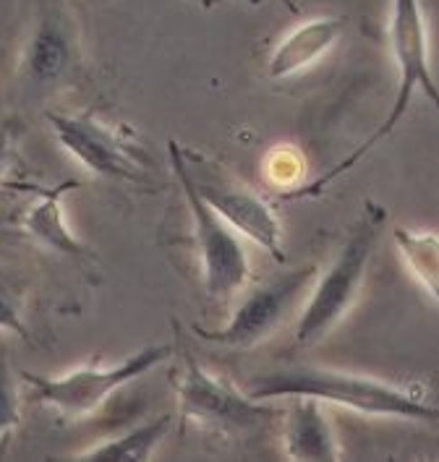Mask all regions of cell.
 <instances>
[{"label": "cell", "mask_w": 439, "mask_h": 462, "mask_svg": "<svg viewBox=\"0 0 439 462\" xmlns=\"http://www.w3.org/2000/svg\"><path fill=\"white\" fill-rule=\"evenodd\" d=\"M314 277H317L314 264L280 274L269 280L267 285L248 292L225 327L220 329L194 327V335L199 340L212 342L220 347H233V350L257 347L269 340L295 314L298 306H304L306 295L314 285Z\"/></svg>", "instance_id": "cell-7"}, {"label": "cell", "mask_w": 439, "mask_h": 462, "mask_svg": "<svg viewBox=\"0 0 439 462\" xmlns=\"http://www.w3.org/2000/svg\"><path fill=\"white\" fill-rule=\"evenodd\" d=\"M0 329L16 335V337H22V340L29 337V329H26V321L24 317H22V309H19L16 298L5 291L3 285H0Z\"/></svg>", "instance_id": "cell-18"}, {"label": "cell", "mask_w": 439, "mask_h": 462, "mask_svg": "<svg viewBox=\"0 0 439 462\" xmlns=\"http://www.w3.org/2000/svg\"><path fill=\"white\" fill-rule=\"evenodd\" d=\"M283 418V439L288 460H341L342 449L322 402L314 397H288Z\"/></svg>", "instance_id": "cell-12"}, {"label": "cell", "mask_w": 439, "mask_h": 462, "mask_svg": "<svg viewBox=\"0 0 439 462\" xmlns=\"http://www.w3.org/2000/svg\"><path fill=\"white\" fill-rule=\"evenodd\" d=\"M348 22L342 16H319L291 29L267 58V76L272 81L291 79L295 73L309 71L338 45Z\"/></svg>", "instance_id": "cell-11"}, {"label": "cell", "mask_w": 439, "mask_h": 462, "mask_svg": "<svg viewBox=\"0 0 439 462\" xmlns=\"http://www.w3.org/2000/svg\"><path fill=\"white\" fill-rule=\"evenodd\" d=\"M390 50L395 69H397V92H395V102H392L390 113L385 123L366 139L364 144L356 146L345 160H341L335 168L317 175L312 183L301 186V189H291L283 191V199H312L319 196L332 180H338L342 172H348L366 152H371L382 139H388L392 131L397 128V123L403 121V116L411 107L416 89H421L429 102L437 105V81L429 66V32H426V19L421 11L418 0H392L390 11Z\"/></svg>", "instance_id": "cell-2"}, {"label": "cell", "mask_w": 439, "mask_h": 462, "mask_svg": "<svg viewBox=\"0 0 439 462\" xmlns=\"http://www.w3.org/2000/svg\"><path fill=\"white\" fill-rule=\"evenodd\" d=\"M173 356L171 345H146L134 356L123 358L113 365L84 364L61 376H42L32 371H19V379L24 382L32 400L55 411L63 418H89L95 415L126 384L145 376L154 365L168 361Z\"/></svg>", "instance_id": "cell-5"}, {"label": "cell", "mask_w": 439, "mask_h": 462, "mask_svg": "<svg viewBox=\"0 0 439 462\" xmlns=\"http://www.w3.org/2000/svg\"><path fill=\"white\" fill-rule=\"evenodd\" d=\"M76 183L66 180L58 186H26L29 191L37 194V201L26 209L22 227L26 230L29 238H34L40 245H45L55 254L71 256V259H84L89 254V248L79 241V236L73 233L66 222L63 212V196L71 191Z\"/></svg>", "instance_id": "cell-13"}, {"label": "cell", "mask_w": 439, "mask_h": 462, "mask_svg": "<svg viewBox=\"0 0 439 462\" xmlns=\"http://www.w3.org/2000/svg\"><path fill=\"white\" fill-rule=\"evenodd\" d=\"M48 123L61 149L95 178L145 183L149 168L139 146L92 113L48 110Z\"/></svg>", "instance_id": "cell-8"}, {"label": "cell", "mask_w": 439, "mask_h": 462, "mask_svg": "<svg viewBox=\"0 0 439 462\" xmlns=\"http://www.w3.org/2000/svg\"><path fill=\"white\" fill-rule=\"evenodd\" d=\"M388 222V212L379 204H366L361 219L350 227V236L332 259V264L324 269V274L314 277V285L306 295L298 324H295V342L298 345H317L330 337L332 329L341 327V321L356 306L361 288H364L366 272L371 264L374 248L379 241V233Z\"/></svg>", "instance_id": "cell-3"}, {"label": "cell", "mask_w": 439, "mask_h": 462, "mask_svg": "<svg viewBox=\"0 0 439 462\" xmlns=\"http://www.w3.org/2000/svg\"><path fill=\"white\" fill-rule=\"evenodd\" d=\"M19 142H22V125L16 118L0 123V183L8 180L11 171L19 162Z\"/></svg>", "instance_id": "cell-17"}, {"label": "cell", "mask_w": 439, "mask_h": 462, "mask_svg": "<svg viewBox=\"0 0 439 462\" xmlns=\"http://www.w3.org/2000/svg\"><path fill=\"white\" fill-rule=\"evenodd\" d=\"M254 400H280V397H314L322 405L332 402L361 415H385L403 420L434 423L437 405L429 392L418 384H392L374 376L348 374L327 365L291 364L259 374L248 390Z\"/></svg>", "instance_id": "cell-1"}, {"label": "cell", "mask_w": 439, "mask_h": 462, "mask_svg": "<svg viewBox=\"0 0 439 462\" xmlns=\"http://www.w3.org/2000/svg\"><path fill=\"white\" fill-rule=\"evenodd\" d=\"M22 423V400L16 387V374L8 364L5 350H0V439H5Z\"/></svg>", "instance_id": "cell-16"}, {"label": "cell", "mask_w": 439, "mask_h": 462, "mask_svg": "<svg viewBox=\"0 0 439 462\" xmlns=\"http://www.w3.org/2000/svg\"><path fill=\"white\" fill-rule=\"evenodd\" d=\"M173 429V415H160L152 418L142 426L126 431L121 437L110 439L105 444L89 447L84 452L76 455V460H118V462H146L152 460L154 449L163 444V439L168 437Z\"/></svg>", "instance_id": "cell-14"}, {"label": "cell", "mask_w": 439, "mask_h": 462, "mask_svg": "<svg viewBox=\"0 0 439 462\" xmlns=\"http://www.w3.org/2000/svg\"><path fill=\"white\" fill-rule=\"evenodd\" d=\"M79 60L73 24L61 11H42L19 55V76L32 89H50L69 79Z\"/></svg>", "instance_id": "cell-10"}, {"label": "cell", "mask_w": 439, "mask_h": 462, "mask_svg": "<svg viewBox=\"0 0 439 462\" xmlns=\"http://www.w3.org/2000/svg\"><path fill=\"white\" fill-rule=\"evenodd\" d=\"M171 382L178 394L181 418L207 431H254L272 418L283 415L277 408H269L267 400H254L233 387L228 379L210 374L189 353L181 356Z\"/></svg>", "instance_id": "cell-6"}, {"label": "cell", "mask_w": 439, "mask_h": 462, "mask_svg": "<svg viewBox=\"0 0 439 462\" xmlns=\"http://www.w3.org/2000/svg\"><path fill=\"white\" fill-rule=\"evenodd\" d=\"M395 245L406 262L408 272L414 274V280L432 295V300H437L439 292V236L434 230H406V227H395L392 233Z\"/></svg>", "instance_id": "cell-15"}, {"label": "cell", "mask_w": 439, "mask_h": 462, "mask_svg": "<svg viewBox=\"0 0 439 462\" xmlns=\"http://www.w3.org/2000/svg\"><path fill=\"white\" fill-rule=\"evenodd\" d=\"M175 178L191 215L204 292L215 303H228L248 280V256H246L244 241L225 219L204 204V199L196 194L183 175H175Z\"/></svg>", "instance_id": "cell-9"}, {"label": "cell", "mask_w": 439, "mask_h": 462, "mask_svg": "<svg viewBox=\"0 0 439 462\" xmlns=\"http://www.w3.org/2000/svg\"><path fill=\"white\" fill-rule=\"evenodd\" d=\"M251 3H259V0H251Z\"/></svg>", "instance_id": "cell-19"}, {"label": "cell", "mask_w": 439, "mask_h": 462, "mask_svg": "<svg viewBox=\"0 0 439 462\" xmlns=\"http://www.w3.org/2000/svg\"><path fill=\"white\" fill-rule=\"evenodd\" d=\"M168 157L173 172L183 175L215 215L225 219L238 236L262 245L275 262H285L283 225L267 199H262L248 183L236 178L220 162L178 144L175 139L168 142Z\"/></svg>", "instance_id": "cell-4"}]
</instances>
